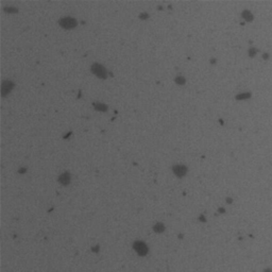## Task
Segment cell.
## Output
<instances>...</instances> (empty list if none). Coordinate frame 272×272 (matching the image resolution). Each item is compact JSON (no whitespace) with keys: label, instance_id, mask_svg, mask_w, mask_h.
I'll return each mask as SVG.
<instances>
[{"label":"cell","instance_id":"cell-6","mask_svg":"<svg viewBox=\"0 0 272 272\" xmlns=\"http://www.w3.org/2000/svg\"><path fill=\"white\" fill-rule=\"evenodd\" d=\"M96 109H105V106L102 105V104H96Z\"/></svg>","mask_w":272,"mask_h":272},{"label":"cell","instance_id":"cell-1","mask_svg":"<svg viewBox=\"0 0 272 272\" xmlns=\"http://www.w3.org/2000/svg\"><path fill=\"white\" fill-rule=\"evenodd\" d=\"M92 70H93V72L96 74L97 77H99V78H105L106 77V70L102 65L94 64L93 69H92Z\"/></svg>","mask_w":272,"mask_h":272},{"label":"cell","instance_id":"cell-7","mask_svg":"<svg viewBox=\"0 0 272 272\" xmlns=\"http://www.w3.org/2000/svg\"><path fill=\"white\" fill-rule=\"evenodd\" d=\"M176 81H178L179 83H184V79H181V78H179V79H176Z\"/></svg>","mask_w":272,"mask_h":272},{"label":"cell","instance_id":"cell-3","mask_svg":"<svg viewBox=\"0 0 272 272\" xmlns=\"http://www.w3.org/2000/svg\"><path fill=\"white\" fill-rule=\"evenodd\" d=\"M173 172L176 173V176H183L187 172V168L185 166H182V165H176V166L173 167Z\"/></svg>","mask_w":272,"mask_h":272},{"label":"cell","instance_id":"cell-2","mask_svg":"<svg viewBox=\"0 0 272 272\" xmlns=\"http://www.w3.org/2000/svg\"><path fill=\"white\" fill-rule=\"evenodd\" d=\"M60 23L62 26L65 27V28H72V27L76 26L77 21L72 18V17H64L60 20Z\"/></svg>","mask_w":272,"mask_h":272},{"label":"cell","instance_id":"cell-4","mask_svg":"<svg viewBox=\"0 0 272 272\" xmlns=\"http://www.w3.org/2000/svg\"><path fill=\"white\" fill-rule=\"evenodd\" d=\"M69 181H70V176L68 174V173H63L61 176H60V182L62 183V184H68L69 183Z\"/></svg>","mask_w":272,"mask_h":272},{"label":"cell","instance_id":"cell-5","mask_svg":"<svg viewBox=\"0 0 272 272\" xmlns=\"http://www.w3.org/2000/svg\"><path fill=\"white\" fill-rule=\"evenodd\" d=\"M12 87H13V85H12L11 82H4L2 84V93H3V95H6L8 92H10Z\"/></svg>","mask_w":272,"mask_h":272}]
</instances>
